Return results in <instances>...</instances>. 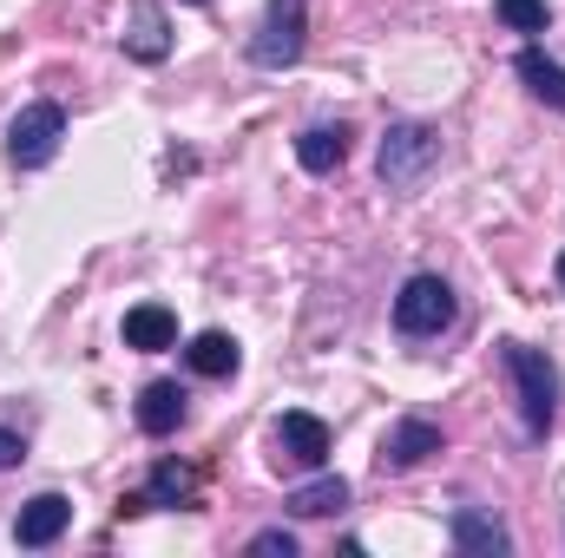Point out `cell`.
<instances>
[{"instance_id": "cell-1", "label": "cell", "mask_w": 565, "mask_h": 558, "mask_svg": "<svg viewBox=\"0 0 565 558\" xmlns=\"http://www.w3.org/2000/svg\"><path fill=\"white\" fill-rule=\"evenodd\" d=\"M507 375H513L526 433L540 440V433L553 427V415H559V368H553V355H540V348H526V342H507Z\"/></svg>"}, {"instance_id": "cell-2", "label": "cell", "mask_w": 565, "mask_h": 558, "mask_svg": "<svg viewBox=\"0 0 565 558\" xmlns=\"http://www.w3.org/2000/svg\"><path fill=\"white\" fill-rule=\"evenodd\" d=\"M60 139H66V112H60L53 99H33V106H20L13 126H7V158H13L20 171H40V164H53Z\"/></svg>"}, {"instance_id": "cell-3", "label": "cell", "mask_w": 565, "mask_h": 558, "mask_svg": "<svg viewBox=\"0 0 565 558\" xmlns=\"http://www.w3.org/2000/svg\"><path fill=\"white\" fill-rule=\"evenodd\" d=\"M434 164H440V139L427 126H388V139H382V184L388 191H415Z\"/></svg>"}, {"instance_id": "cell-4", "label": "cell", "mask_w": 565, "mask_h": 558, "mask_svg": "<svg viewBox=\"0 0 565 558\" xmlns=\"http://www.w3.org/2000/svg\"><path fill=\"white\" fill-rule=\"evenodd\" d=\"M302 13H309V0H270V13H264V26L250 40V60L264 73H282V66L302 60Z\"/></svg>"}, {"instance_id": "cell-5", "label": "cell", "mask_w": 565, "mask_h": 558, "mask_svg": "<svg viewBox=\"0 0 565 558\" xmlns=\"http://www.w3.org/2000/svg\"><path fill=\"white\" fill-rule=\"evenodd\" d=\"M454 322V289L440 277H408L395 296V329L402 335H440Z\"/></svg>"}, {"instance_id": "cell-6", "label": "cell", "mask_w": 565, "mask_h": 558, "mask_svg": "<svg viewBox=\"0 0 565 558\" xmlns=\"http://www.w3.org/2000/svg\"><path fill=\"white\" fill-rule=\"evenodd\" d=\"M277 447L289 466H322L329 460V427L316 415H282L277 420Z\"/></svg>"}, {"instance_id": "cell-7", "label": "cell", "mask_w": 565, "mask_h": 558, "mask_svg": "<svg viewBox=\"0 0 565 558\" xmlns=\"http://www.w3.org/2000/svg\"><path fill=\"white\" fill-rule=\"evenodd\" d=\"M66 519H73V506H66L60 493H40V500H26V506H20L13 539H20V546H53V539L66 533Z\"/></svg>"}, {"instance_id": "cell-8", "label": "cell", "mask_w": 565, "mask_h": 558, "mask_svg": "<svg viewBox=\"0 0 565 558\" xmlns=\"http://www.w3.org/2000/svg\"><path fill=\"white\" fill-rule=\"evenodd\" d=\"M427 453H440V427H434V420H402V427L382 440V466H395V473L422 466Z\"/></svg>"}, {"instance_id": "cell-9", "label": "cell", "mask_w": 565, "mask_h": 558, "mask_svg": "<svg viewBox=\"0 0 565 558\" xmlns=\"http://www.w3.org/2000/svg\"><path fill=\"white\" fill-rule=\"evenodd\" d=\"M126 53H132V60H145V66H158V60L171 53L164 7H151V0H139V7H132V20H126Z\"/></svg>"}, {"instance_id": "cell-10", "label": "cell", "mask_w": 565, "mask_h": 558, "mask_svg": "<svg viewBox=\"0 0 565 558\" xmlns=\"http://www.w3.org/2000/svg\"><path fill=\"white\" fill-rule=\"evenodd\" d=\"M171 342H178V315H171L164 302H139V309H126V348L158 355V348H171Z\"/></svg>"}, {"instance_id": "cell-11", "label": "cell", "mask_w": 565, "mask_h": 558, "mask_svg": "<svg viewBox=\"0 0 565 558\" xmlns=\"http://www.w3.org/2000/svg\"><path fill=\"white\" fill-rule=\"evenodd\" d=\"M454 546H460L467 558H493V552H507L513 539H507V526H500V519H487V513L460 506V513H454Z\"/></svg>"}, {"instance_id": "cell-12", "label": "cell", "mask_w": 565, "mask_h": 558, "mask_svg": "<svg viewBox=\"0 0 565 558\" xmlns=\"http://www.w3.org/2000/svg\"><path fill=\"white\" fill-rule=\"evenodd\" d=\"M296 158H302V171H335L342 158H349V126H309L302 139H296Z\"/></svg>"}, {"instance_id": "cell-13", "label": "cell", "mask_w": 565, "mask_h": 558, "mask_svg": "<svg viewBox=\"0 0 565 558\" xmlns=\"http://www.w3.org/2000/svg\"><path fill=\"white\" fill-rule=\"evenodd\" d=\"M342 506H349V480H335V473H322V480H309V486L289 493V513L296 519H329Z\"/></svg>"}, {"instance_id": "cell-14", "label": "cell", "mask_w": 565, "mask_h": 558, "mask_svg": "<svg viewBox=\"0 0 565 558\" xmlns=\"http://www.w3.org/2000/svg\"><path fill=\"white\" fill-rule=\"evenodd\" d=\"M520 79H526L533 99H546L553 112H565V66L559 60H546L540 46H526V53H520Z\"/></svg>"}, {"instance_id": "cell-15", "label": "cell", "mask_w": 565, "mask_h": 558, "mask_svg": "<svg viewBox=\"0 0 565 558\" xmlns=\"http://www.w3.org/2000/svg\"><path fill=\"white\" fill-rule=\"evenodd\" d=\"M178 420H184V388L178 382H151L139 395V427L145 433H171Z\"/></svg>"}, {"instance_id": "cell-16", "label": "cell", "mask_w": 565, "mask_h": 558, "mask_svg": "<svg viewBox=\"0 0 565 558\" xmlns=\"http://www.w3.org/2000/svg\"><path fill=\"white\" fill-rule=\"evenodd\" d=\"M184 362H191L198 375H211V382H224V375H237V362H244V355H237V342H231V335H217V329H204V335H198V342L184 348Z\"/></svg>"}, {"instance_id": "cell-17", "label": "cell", "mask_w": 565, "mask_h": 558, "mask_svg": "<svg viewBox=\"0 0 565 558\" xmlns=\"http://www.w3.org/2000/svg\"><path fill=\"white\" fill-rule=\"evenodd\" d=\"M191 493H198V473H184V466H151V480H145V506H191Z\"/></svg>"}, {"instance_id": "cell-18", "label": "cell", "mask_w": 565, "mask_h": 558, "mask_svg": "<svg viewBox=\"0 0 565 558\" xmlns=\"http://www.w3.org/2000/svg\"><path fill=\"white\" fill-rule=\"evenodd\" d=\"M500 20H507L513 33H546V26H553V7H546V0H500Z\"/></svg>"}, {"instance_id": "cell-19", "label": "cell", "mask_w": 565, "mask_h": 558, "mask_svg": "<svg viewBox=\"0 0 565 558\" xmlns=\"http://www.w3.org/2000/svg\"><path fill=\"white\" fill-rule=\"evenodd\" d=\"M250 558H296V533H282V526L257 533V539H250Z\"/></svg>"}, {"instance_id": "cell-20", "label": "cell", "mask_w": 565, "mask_h": 558, "mask_svg": "<svg viewBox=\"0 0 565 558\" xmlns=\"http://www.w3.org/2000/svg\"><path fill=\"white\" fill-rule=\"evenodd\" d=\"M20 460H26V447H20V433H7V427H0V473H7V466H20Z\"/></svg>"}, {"instance_id": "cell-21", "label": "cell", "mask_w": 565, "mask_h": 558, "mask_svg": "<svg viewBox=\"0 0 565 558\" xmlns=\"http://www.w3.org/2000/svg\"><path fill=\"white\" fill-rule=\"evenodd\" d=\"M559 289H565V250H559Z\"/></svg>"}, {"instance_id": "cell-22", "label": "cell", "mask_w": 565, "mask_h": 558, "mask_svg": "<svg viewBox=\"0 0 565 558\" xmlns=\"http://www.w3.org/2000/svg\"><path fill=\"white\" fill-rule=\"evenodd\" d=\"M191 7H204V0H191Z\"/></svg>"}]
</instances>
